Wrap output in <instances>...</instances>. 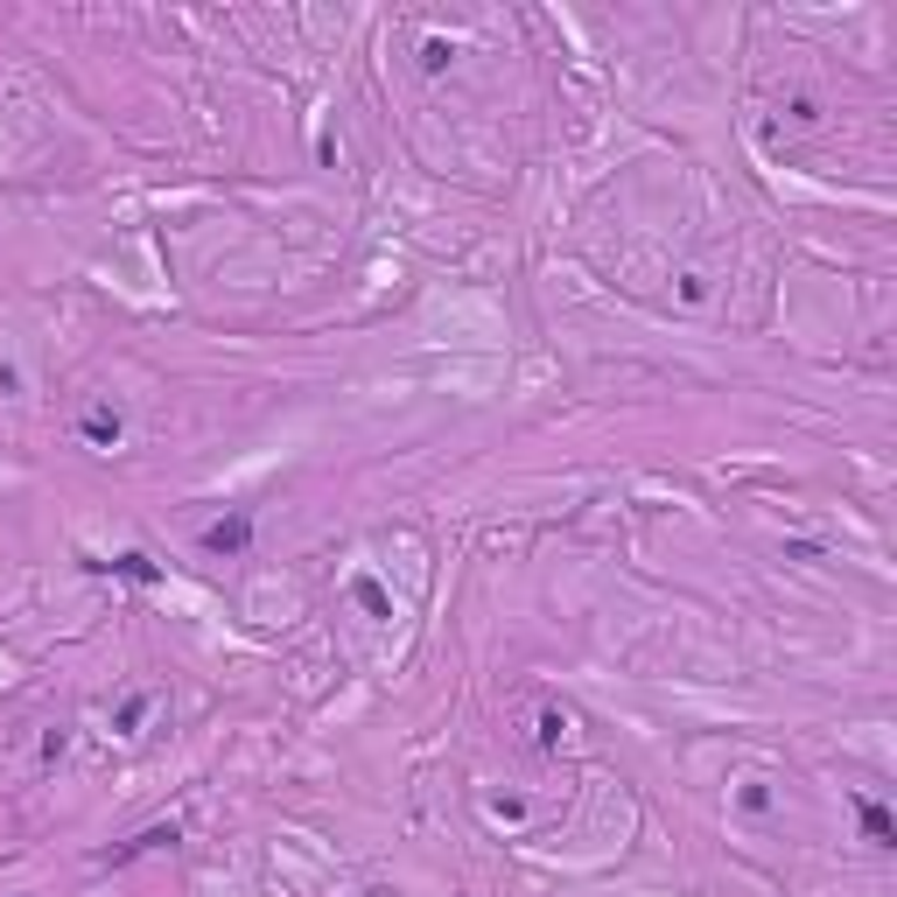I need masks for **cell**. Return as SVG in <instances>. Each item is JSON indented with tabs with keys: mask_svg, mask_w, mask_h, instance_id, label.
<instances>
[{
	"mask_svg": "<svg viewBox=\"0 0 897 897\" xmlns=\"http://www.w3.org/2000/svg\"><path fill=\"white\" fill-rule=\"evenodd\" d=\"M176 842H183V820H155V828H141L133 842L106 849V855H99V869H127V863H141V855H162V849H176Z\"/></svg>",
	"mask_w": 897,
	"mask_h": 897,
	"instance_id": "obj_1",
	"label": "cell"
},
{
	"mask_svg": "<svg viewBox=\"0 0 897 897\" xmlns=\"http://www.w3.org/2000/svg\"><path fill=\"white\" fill-rule=\"evenodd\" d=\"M253 547V512H225L218 526H204V555H245Z\"/></svg>",
	"mask_w": 897,
	"mask_h": 897,
	"instance_id": "obj_2",
	"label": "cell"
},
{
	"mask_svg": "<svg viewBox=\"0 0 897 897\" xmlns=\"http://www.w3.org/2000/svg\"><path fill=\"white\" fill-rule=\"evenodd\" d=\"M91 576H120V582H133V589H155L162 582V568L141 555V547H127V555H112V561H85Z\"/></svg>",
	"mask_w": 897,
	"mask_h": 897,
	"instance_id": "obj_3",
	"label": "cell"
},
{
	"mask_svg": "<svg viewBox=\"0 0 897 897\" xmlns=\"http://www.w3.org/2000/svg\"><path fill=\"white\" fill-rule=\"evenodd\" d=\"M78 435H85L91 449H120V435H127V414H120V407H106V400H99V407H85Z\"/></svg>",
	"mask_w": 897,
	"mask_h": 897,
	"instance_id": "obj_4",
	"label": "cell"
},
{
	"mask_svg": "<svg viewBox=\"0 0 897 897\" xmlns=\"http://www.w3.org/2000/svg\"><path fill=\"white\" fill-rule=\"evenodd\" d=\"M855 820H863V834L876 849H897V820H890L884 799H855Z\"/></svg>",
	"mask_w": 897,
	"mask_h": 897,
	"instance_id": "obj_5",
	"label": "cell"
},
{
	"mask_svg": "<svg viewBox=\"0 0 897 897\" xmlns=\"http://www.w3.org/2000/svg\"><path fill=\"white\" fill-rule=\"evenodd\" d=\"M351 597L372 610V617H393V597H386V582L379 576H351Z\"/></svg>",
	"mask_w": 897,
	"mask_h": 897,
	"instance_id": "obj_6",
	"label": "cell"
},
{
	"mask_svg": "<svg viewBox=\"0 0 897 897\" xmlns=\"http://www.w3.org/2000/svg\"><path fill=\"white\" fill-rule=\"evenodd\" d=\"M147 709H155V694H127V701H120V715H112V730H120V736H133V730L147 722Z\"/></svg>",
	"mask_w": 897,
	"mask_h": 897,
	"instance_id": "obj_7",
	"label": "cell"
},
{
	"mask_svg": "<svg viewBox=\"0 0 897 897\" xmlns=\"http://www.w3.org/2000/svg\"><path fill=\"white\" fill-rule=\"evenodd\" d=\"M449 64H456V43H442V35H428V43H422V70L435 78V70H449Z\"/></svg>",
	"mask_w": 897,
	"mask_h": 897,
	"instance_id": "obj_8",
	"label": "cell"
},
{
	"mask_svg": "<svg viewBox=\"0 0 897 897\" xmlns=\"http://www.w3.org/2000/svg\"><path fill=\"white\" fill-rule=\"evenodd\" d=\"M736 807H743V813H765V807H772V786H765V778H743Z\"/></svg>",
	"mask_w": 897,
	"mask_h": 897,
	"instance_id": "obj_9",
	"label": "cell"
},
{
	"mask_svg": "<svg viewBox=\"0 0 897 897\" xmlns=\"http://www.w3.org/2000/svg\"><path fill=\"white\" fill-rule=\"evenodd\" d=\"M561 736H568V715H561V709H547V715H540V736H533V743H540V751H555Z\"/></svg>",
	"mask_w": 897,
	"mask_h": 897,
	"instance_id": "obj_10",
	"label": "cell"
},
{
	"mask_svg": "<svg viewBox=\"0 0 897 897\" xmlns=\"http://www.w3.org/2000/svg\"><path fill=\"white\" fill-rule=\"evenodd\" d=\"M680 302H709V274H694V266H687V274H680Z\"/></svg>",
	"mask_w": 897,
	"mask_h": 897,
	"instance_id": "obj_11",
	"label": "cell"
}]
</instances>
